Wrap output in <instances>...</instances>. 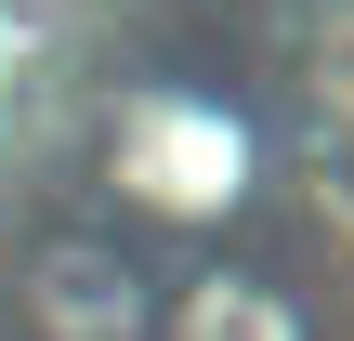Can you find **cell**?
I'll return each mask as SVG.
<instances>
[{
  "instance_id": "3957f363",
  "label": "cell",
  "mask_w": 354,
  "mask_h": 341,
  "mask_svg": "<svg viewBox=\"0 0 354 341\" xmlns=\"http://www.w3.org/2000/svg\"><path fill=\"white\" fill-rule=\"evenodd\" d=\"M171 341H302V315L263 289V276H210L197 302H184V329Z\"/></svg>"
},
{
  "instance_id": "6da1fadb",
  "label": "cell",
  "mask_w": 354,
  "mask_h": 341,
  "mask_svg": "<svg viewBox=\"0 0 354 341\" xmlns=\"http://www.w3.org/2000/svg\"><path fill=\"white\" fill-rule=\"evenodd\" d=\"M105 171H118V197L158 210V223H223V210L250 197V131H236V105H210V92H131L118 131H105Z\"/></svg>"
},
{
  "instance_id": "7a4b0ae2",
  "label": "cell",
  "mask_w": 354,
  "mask_h": 341,
  "mask_svg": "<svg viewBox=\"0 0 354 341\" xmlns=\"http://www.w3.org/2000/svg\"><path fill=\"white\" fill-rule=\"evenodd\" d=\"M26 315H39V341H131L145 329L131 263H105V250H53V263L26 276Z\"/></svg>"
},
{
  "instance_id": "277c9868",
  "label": "cell",
  "mask_w": 354,
  "mask_h": 341,
  "mask_svg": "<svg viewBox=\"0 0 354 341\" xmlns=\"http://www.w3.org/2000/svg\"><path fill=\"white\" fill-rule=\"evenodd\" d=\"M315 105L354 118V0H328V26H315Z\"/></svg>"
}]
</instances>
